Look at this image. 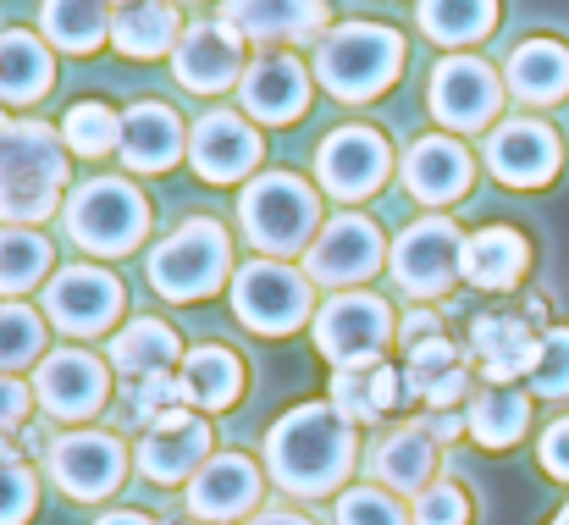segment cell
<instances>
[{
  "label": "cell",
  "instance_id": "1",
  "mask_svg": "<svg viewBox=\"0 0 569 525\" xmlns=\"http://www.w3.org/2000/svg\"><path fill=\"white\" fill-rule=\"evenodd\" d=\"M266 470L293 498H332L355 470V426L332 404H299L266 432Z\"/></svg>",
  "mask_w": 569,
  "mask_h": 525
},
{
  "label": "cell",
  "instance_id": "2",
  "mask_svg": "<svg viewBox=\"0 0 569 525\" xmlns=\"http://www.w3.org/2000/svg\"><path fill=\"white\" fill-rule=\"evenodd\" d=\"M67 194V145L44 122H0V221L33 227Z\"/></svg>",
  "mask_w": 569,
  "mask_h": 525
},
{
  "label": "cell",
  "instance_id": "3",
  "mask_svg": "<svg viewBox=\"0 0 569 525\" xmlns=\"http://www.w3.org/2000/svg\"><path fill=\"white\" fill-rule=\"evenodd\" d=\"M398 72H403V33H392L387 22H338L316 44V78L343 106H366L387 95Z\"/></svg>",
  "mask_w": 569,
  "mask_h": 525
},
{
  "label": "cell",
  "instance_id": "4",
  "mask_svg": "<svg viewBox=\"0 0 569 525\" xmlns=\"http://www.w3.org/2000/svg\"><path fill=\"white\" fill-rule=\"evenodd\" d=\"M61 221L83 255H133L150 232V199L128 177H89L67 194Z\"/></svg>",
  "mask_w": 569,
  "mask_h": 525
},
{
  "label": "cell",
  "instance_id": "5",
  "mask_svg": "<svg viewBox=\"0 0 569 525\" xmlns=\"http://www.w3.org/2000/svg\"><path fill=\"white\" fill-rule=\"evenodd\" d=\"M238 221H243V238L266 260H282V255H299L305 244H316L321 199H316V188L305 177L260 172L238 199Z\"/></svg>",
  "mask_w": 569,
  "mask_h": 525
},
{
  "label": "cell",
  "instance_id": "6",
  "mask_svg": "<svg viewBox=\"0 0 569 525\" xmlns=\"http://www.w3.org/2000/svg\"><path fill=\"white\" fill-rule=\"evenodd\" d=\"M232 271V238L216 216H189L178 232H167L150 249V288L172 305L210 299Z\"/></svg>",
  "mask_w": 569,
  "mask_h": 525
},
{
  "label": "cell",
  "instance_id": "7",
  "mask_svg": "<svg viewBox=\"0 0 569 525\" xmlns=\"http://www.w3.org/2000/svg\"><path fill=\"white\" fill-rule=\"evenodd\" d=\"M316 283L288 260H249L232 271V316L260 338H288L310 321Z\"/></svg>",
  "mask_w": 569,
  "mask_h": 525
},
{
  "label": "cell",
  "instance_id": "8",
  "mask_svg": "<svg viewBox=\"0 0 569 525\" xmlns=\"http://www.w3.org/2000/svg\"><path fill=\"white\" fill-rule=\"evenodd\" d=\"M392 338V310L377 294H338L316 310V349L321 359H332L338 370H360V365H377L381 349Z\"/></svg>",
  "mask_w": 569,
  "mask_h": 525
},
{
  "label": "cell",
  "instance_id": "9",
  "mask_svg": "<svg viewBox=\"0 0 569 525\" xmlns=\"http://www.w3.org/2000/svg\"><path fill=\"white\" fill-rule=\"evenodd\" d=\"M459 249H465V238H459L453 216H420L392 244L387 271L409 299H442L459 283Z\"/></svg>",
  "mask_w": 569,
  "mask_h": 525
},
{
  "label": "cell",
  "instance_id": "10",
  "mask_svg": "<svg viewBox=\"0 0 569 525\" xmlns=\"http://www.w3.org/2000/svg\"><path fill=\"white\" fill-rule=\"evenodd\" d=\"M381 266H387V238L371 216H332L305 255V277L321 288H343V294L371 283Z\"/></svg>",
  "mask_w": 569,
  "mask_h": 525
},
{
  "label": "cell",
  "instance_id": "11",
  "mask_svg": "<svg viewBox=\"0 0 569 525\" xmlns=\"http://www.w3.org/2000/svg\"><path fill=\"white\" fill-rule=\"evenodd\" d=\"M122 316V283L106 266H61L44 288V321H56L67 338H100Z\"/></svg>",
  "mask_w": 569,
  "mask_h": 525
},
{
  "label": "cell",
  "instance_id": "12",
  "mask_svg": "<svg viewBox=\"0 0 569 525\" xmlns=\"http://www.w3.org/2000/svg\"><path fill=\"white\" fill-rule=\"evenodd\" d=\"M44 470H50V482H56L72 504H100V498H111V493L122 487V476H128V448H122V437H111V432H67V437L50 443Z\"/></svg>",
  "mask_w": 569,
  "mask_h": 525
},
{
  "label": "cell",
  "instance_id": "13",
  "mask_svg": "<svg viewBox=\"0 0 569 525\" xmlns=\"http://www.w3.org/2000/svg\"><path fill=\"white\" fill-rule=\"evenodd\" d=\"M33 398L50 420H89L111 398V365L94 349H50L33 365Z\"/></svg>",
  "mask_w": 569,
  "mask_h": 525
},
{
  "label": "cell",
  "instance_id": "14",
  "mask_svg": "<svg viewBox=\"0 0 569 525\" xmlns=\"http://www.w3.org/2000/svg\"><path fill=\"white\" fill-rule=\"evenodd\" d=\"M426 106H431V117H437L442 128L476 133V128H487V122L503 111V78H498L481 56H448V61H437V72H431Z\"/></svg>",
  "mask_w": 569,
  "mask_h": 525
},
{
  "label": "cell",
  "instance_id": "15",
  "mask_svg": "<svg viewBox=\"0 0 569 525\" xmlns=\"http://www.w3.org/2000/svg\"><path fill=\"white\" fill-rule=\"evenodd\" d=\"M392 172V145L381 139L377 128H338V133H327V145H321V156H316V177H321V188L332 194V199H343V205H360V199H371L381 182Z\"/></svg>",
  "mask_w": 569,
  "mask_h": 525
},
{
  "label": "cell",
  "instance_id": "16",
  "mask_svg": "<svg viewBox=\"0 0 569 525\" xmlns=\"http://www.w3.org/2000/svg\"><path fill=\"white\" fill-rule=\"evenodd\" d=\"M559 161H565V145L537 117H515V122L492 128V139H487V167L503 188H548L559 177Z\"/></svg>",
  "mask_w": 569,
  "mask_h": 525
},
{
  "label": "cell",
  "instance_id": "17",
  "mask_svg": "<svg viewBox=\"0 0 569 525\" xmlns=\"http://www.w3.org/2000/svg\"><path fill=\"white\" fill-rule=\"evenodd\" d=\"M238 100H243V111H249L254 122H266V128L299 122L305 106H310V72H305L299 56H288V50H266V56H254V61L243 67V78H238Z\"/></svg>",
  "mask_w": 569,
  "mask_h": 525
},
{
  "label": "cell",
  "instance_id": "18",
  "mask_svg": "<svg viewBox=\"0 0 569 525\" xmlns=\"http://www.w3.org/2000/svg\"><path fill=\"white\" fill-rule=\"evenodd\" d=\"M249 56H243V39L216 17V22H189L178 50H172V72L178 83L193 95H221V89H238Z\"/></svg>",
  "mask_w": 569,
  "mask_h": 525
},
{
  "label": "cell",
  "instance_id": "19",
  "mask_svg": "<svg viewBox=\"0 0 569 525\" xmlns=\"http://www.w3.org/2000/svg\"><path fill=\"white\" fill-rule=\"evenodd\" d=\"M210 459V426L189 415L183 404L167 409L161 420H150L144 443H139V476L156 482V487H178L193 482V470Z\"/></svg>",
  "mask_w": 569,
  "mask_h": 525
},
{
  "label": "cell",
  "instance_id": "20",
  "mask_svg": "<svg viewBox=\"0 0 569 525\" xmlns=\"http://www.w3.org/2000/svg\"><path fill=\"white\" fill-rule=\"evenodd\" d=\"M260 470L243 454H210L189 482V515L204 525H238L260 509Z\"/></svg>",
  "mask_w": 569,
  "mask_h": 525
},
{
  "label": "cell",
  "instance_id": "21",
  "mask_svg": "<svg viewBox=\"0 0 569 525\" xmlns=\"http://www.w3.org/2000/svg\"><path fill=\"white\" fill-rule=\"evenodd\" d=\"M266 145L238 111H204L189 133V161L204 182H243L260 167Z\"/></svg>",
  "mask_w": 569,
  "mask_h": 525
},
{
  "label": "cell",
  "instance_id": "22",
  "mask_svg": "<svg viewBox=\"0 0 569 525\" xmlns=\"http://www.w3.org/2000/svg\"><path fill=\"white\" fill-rule=\"evenodd\" d=\"M537 321L520 310H492V316H476V327H470V354H476V365H481V376L487 382H498V387H515L520 376H531V365H537Z\"/></svg>",
  "mask_w": 569,
  "mask_h": 525
},
{
  "label": "cell",
  "instance_id": "23",
  "mask_svg": "<svg viewBox=\"0 0 569 525\" xmlns=\"http://www.w3.org/2000/svg\"><path fill=\"white\" fill-rule=\"evenodd\" d=\"M470 182H476V161H470V150L459 139L426 133V139L409 145V156H403V188L420 205H453V199L470 194Z\"/></svg>",
  "mask_w": 569,
  "mask_h": 525
},
{
  "label": "cell",
  "instance_id": "24",
  "mask_svg": "<svg viewBox=\"0 0 569 525\" xmlns=\"http://www.w3.org/2000/svg\"><path fill=\"white\" fill-rule=\"evenodd\" d=\"M327 0H221V22L249 44L271 39H321L327 33Z\"/></svg>",
  "mask_w": 569,
  "mask_h": 525
},
{
  "label": "cell",
  "instance_id": "25",
  "mask_svg": "<svg viewBox=\"0 0 569 525\" xmlns=\"http://www.w3.org/2000/svg\"><path fill=\"white\" fill-rule=\"evenodd\" d=\"M183 150H189V139H183V122H178L172 106L139 100V106L122 111V145H117V156H122L128 172H167V167H178Z\"/></svg>",
  "mask_w": 569,
  "mask_h": 525
},
{
  "label": "cell",
  "instance_id": "26",
  "mask_svg": "<svg viewBox=\"0 0 569 525\" xmlns=\"http://www.w3.org/2000/svg\"><path fill=\"white\" fill-rule=\"evenodd\" d=\"M526 266H531V244L515 227H481L459 249V277L481 294H509L526 277Z\"/></svg>",
  "mask_w": 569,
  "mask_h": 525
},
{
  "label": "cell",
  "instance_id": "27",
  "mask_svg": "<svg viewBox=\"0 0 569 525\" xmlns=\"http://www.w3.org/2000/svg\"><path fill=\"white\" fill-rule=\"evenodd\" d=\"M403 387L415 398H426L431 409H453L470 393V365H465V354L437 333V338H420V344L403 349Z\"/></svg>",
  "mask_w": 569,
  "mask_h": 525
},
{
  "label": "cell",
  "instance_id": "28",
  "mask_svg": "<svg viewBox=\"0 0 569 525\" xmlns=\"http://www.w3.org/2000/svg\"><path fill=\"white\" fill-rule=\"evenodd\" d=\"M371 476L387 493H420L437 482V443L426 437V426H398L371 448Z\"/></svg>",
  "mask_w": 569,
  "mask_h": 525
},
{
  "label": "cell",
  "instance_id": "29",
  "mask_svg": "<svg viewBox=\"0 0 569 525\" xmlns=\"http://www.w3.org/2000/svg\"><path fill=\"white\" fill-rule=\"evenodd\" d=\"M178 354H183V344H178V333H172L161 316H139V321H128V327L111 338V370L139 387V382L172 376V370H178Z\"/></svg>",
  "mask_w": 569,
  "mask_h": 525
},
{
  "label": "cell",
  "instance_id": "30",
  "mask_svg": "<svg viewBox=\"0 0 569 525\" xmlns=\"http://www.w3.org/2000/svg\"><path fill=\"white\" fill-rule=\"evenodd\" d=\"M503 83L520 106H559L569 95V50L559 39H526L509 56Z\"/></svg>",
  "mask_w": 569,
  "mask_h": 525
},
{
  "label": "cell",
  "instance_id": "31",
  "mask_svg": "<svg viewBox=\"0 0 569 525\" xmlns=\"http://www.w3.org/2000/svg\"><path fill=\"white\" fill-rule=\"evenodd\" d=\"M183 39V17H178V0H133L111 17V44L128 56V61H156V56H172Z\"/></svg>",
  "mask_w": 569,
  "mask_h": 525
},
{
  "label": "cell",
  "instance_id": "32",
  "mask_svg": "<svg viewBox=\"0 0 569 525\" xmlns=\"http://www.w3.org/2000/svg\"><path fill=\"white\" fill-rule=\"evenodd\" d=\"M178 387H183V404L216 415V409H232L243 398V359L221 344H204V349L183 354V370H178Z\"/></svg>",
  "mask_w": 569,
  "mask_h": 525
},
{
  "label": "cell",
  "instance_id": "33",
  "mask_svg": "<svg viewBox=\"0 0 569 525\" xmlns=\"http://www.w3.org/2000/svg\"><path fill=\"white\" fill-rule=\"evenodd\" d=\"M50 83H56V61L44 39H33L28 28L0 33V106H33Z\"/></svg>",
  "mask_w": 569,
  "mask_h": 525
},
{
  "label": "cell",
  "instance_id": "34",
  "mask_svg": "<svg viewBox=\"0 0 569 525\" xmlns=\"http://www.w3.org/2000/svg\"><path fill=\"white\" fill-rule=\"evenodd\" d=\"M526 426H531V393H520V387L487 382V387L470 398V409H465V432H470L481 448H515V443L526 437Z\"/></svg>",
  "mask_w": 569,
  "mask_h": 525
},
{
  "label": "cell",
  "instance_id": "35",
  "mask_svg": "<svg viewBox=\"0 0 569 525\" xmlns=\"http://www.w3.org/2000/svg\"><path fill=\"white\" fill-rule=\"evenodd\" d=\"M39 22H44V39L56 50H72V56H89V50L111 44V11H106V0H44L39 6Z\"/></svg>",
  "mask_w": 569,
  "mask_h": 525
},
{
  "label": "cell",
  "instance_id": "36",
  "mask_svg": "<svg viewBox=\"0 0 569 525\" xmlns=\"http://www.w3.org/2000/svg\"><path fill=\"white\" fill-rule=\"evenodd\" d=\"M415 22L426 39L459 50V44H476L498 28V0H420Z\"/></svg>",
  "mask_w": 569,
  "mask_h": 525
},
{
  "label": "cell",
  "instance_id": "37",
  "mask_svg": "<svg viewBox=\"0 0 569 525\" xmlns=\"http://www.w3.org/2000/svg\"><path fill=\"white\" fill-rule=\"evenodd\" d=\"M50 238L39 227H0V299H17L50 277Z\"/></svg>",
  "mask_w": 569,
  "mask_h": 525
},
{
  "label": "cell",
  "instance_id": "38",
  "mask_svg": "<svg viewBox=\"0 0 569 525\" xmlns=\"http://www.w3.org/2000/svg\"><path fill=\"white\" fill-rule=\"evenodd\" d=\"M61 145L72 156H83V161H100V156H111L122 145V117L111 106H100V100H78L61 117Z\"/></svg>",
  "mask_w": 569,
  "mask_h": 525
},
{
  "label": "cell",
  "instance_id": "39",
  "mask_svg": "<svg viewBox=\"0 0 569 525\" xmlns=\"http://www.w3.org/2000/svg\"><path fill=\"white\" fill-rule=\"evenodd\" d=\"M44 359V316L28 305H0V376Z\"/></svg>",
  "mask_w": 569,
  "mask_h": 525
},
{
  "label": "cell",
  "instance_id": "40",
  "mask_svg": "<svg viewBox=\"0 0 569 525\" xmlns=\"http://www.w3.org/2000/svg\"><path fill=\"white\" fill-rule=\"evenodd\" d=\"M39 504V482H33V465L22 448H11L0 437V525H28Z\"/></svg>",
  "mask_w": 569,
  "mask_h": 525
},
{
  "label": "cell",
  "instance_id": "41",
  "mask_svg": "<svg viewBox=\"0 0 569 525\" xmlns=\"http://www.w3.org/2000/svg\"><path fill=\"white\" fill-rule=\"evenodd\" d=\"M332 525H409V515H403V504H398L387 487L366 482V487H349V493L338 498Z\"/></svg>",
  "mask_w": 569,
  "mask_h": 525
},
{
  "label": "cell",
  "instance_id": "42",
  "mask_svg": "<svg viewBox=\"0 0 569 525\" xmlns=\"http://www.w3.org/2000/svg\"><path fill=\"white\" fill-rule=\"evenodd\" d=\"M531 393L537 398H569V327H548L537 344V365H531Z\"/></svg>",
  "mask_w": 569,
  "mask_h": 525
},
{
  "label": "cell",
  "instance_id": "43",
  "mask_svg": "<svg viewBox=\"0 0 569 525\" xmlns=\"http://www.w3.org/2000/svg\"><path fill=\"white\" fill-rule=\"evenodd\" d=\"M409 525H470L465 487H453V482L420 487V493H415V509H409Z\"/></svg>",
  "mask_w": 569,
  "mask_h": 525
},
{
  "label": "cell",
  "instance_id": "44",
  "mask_svg": "<svg viewBox=\"0 0 569 525\" xmlns=\"http://www.w3.org/2000/svg\"><path fill=\"white\" fill-rule=\"evenodd\" d=\"M332 409H338L349 426H371V420H381L377 398H371V382H366V365L332 376Z\"/></svg>",
  "mask_w": 569,
  "mask_h": 525
},
{
  "label": "cell",
  "instance_id": "45",
  "mask_svg": "<svg viewBox=\"0 0 569 525\" xmlns=\"http://www.w3.org/2000/svg\"><path fill=\"white\" fill-rule=\"evenodd\" d=\"M28 404H33V387H22L17 376H0V437L28 426Z\"/></svg>",
  "mask_w": 569,
  "mask_h": 525
},
{
  "label": "cell",
  "instance_id": "46",
  "mask_svg": "<svg viewBox=\"0 0 569 525\" xmlns=\"http://www.w3.org/2000/svg\"><path fill=\"white\" fill-rule=\"evenodd\" d=\"M537 454H542V470H548L553 482H569V415L542 432V448H537Z\"/></svg>",
  "mask_w": 569,
  "mask_h": 525
},
{
  "label": "cell",
  "instance_id": "47",
  "mask_svg": "<svg viewBox=\"0 0 569 525\" xmlns=\"http://www.w3.org/2000/svg\"><path fill=\"white\" fill-rule=\"evenodd\" d=\"M420 426H426L431 443H442V437H459V432H465V415H459V409H431Z\"/></svg>",
  "mask_w": 569,
  "mask_h": 525
},
{
  "label": "cell",
  "instance_id": "48",
  "mask_svg": "<svg viewBox=\"0 0 569 525\" xmlns=\"http://www.w3.org/2000/svg\"><path fill=\"white\" fill-rule=\"evenodd\" d=\"M398 333H403V349H409V344H420V338H437L442 327H437V316H431V310H415Z\"/></svg>",
  "mask_w": 569,
  "mask_h": 525
},
{
  "label": "cell",
  "instance_id": "49",
  "mask_svg": "<svg viewBox=\"0 0 569 525\" xmlns=\"http://www.w3.org/2000/svg\"><path fill=\"white\" fill-rule=\"evenodd\" d=\"M17 448H22V454H28V459H44V454H50V432H44V426H33V420H28V426H22V432H17Z\"/></svg>",
  "mask_w": 569,
  "mask_h": 525
},
{
  "label": "cell",
  "instance_id": "50",
  "mask_svg": "<svg viewBox=\"0 0 569 525\" xmlns=\"http://www.w3.org/2000/svg\"><path fill=\"white\" fill-rule=\"evenodd\" d=\"M249 525H316V521H305V515H293V509H260Z\"/></svg>",
  "mask_w": 569,
  "mask_h": 525
},
{
  "label": "cell",
  "instance_id": "51",
  "mask_svg": "<svg viewBox=\"0 0 569 525\" xmlns=\"http://www.w3.org/2000/svg\"><path fill=\"white\" fill-rule=\"evenodd\" d=\"M94 525H156L150 515H139V509H111L106 521H94Z\"/></svg>",
  "mask_w": 569,
  "mask_h": 525
},
{
  "label": "cell",
  "instance_id": "52",
  "mask_svg": "<svg viewBox=\"0 0 569 525\" xmlns=\"http://www.w3.org/2000/svg\"><path fill=\"white\" fill-rule=\"evenodd\" d=\"M548 525H569V504H565V509H559V515H553V521H548Z\"/></svg>",
  "mask_w": 569,
  "mask_h": 525
},
{
  "label": "cell",
  "instance_id": "53",
  "mask_svg": "<svg viewBox=\"0 0 569 525\" xmlns=\"http://www.w3.org/2000/svg\"><path fill=\"white\" fill-rule=\"evenodd\" d=\"M106 6H117V11H122V6H133V0H106Z\"/></svg>",
  "mask_w": 569,
  "mask_h": 525
}]
</instances>
